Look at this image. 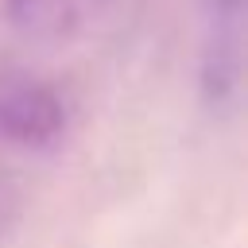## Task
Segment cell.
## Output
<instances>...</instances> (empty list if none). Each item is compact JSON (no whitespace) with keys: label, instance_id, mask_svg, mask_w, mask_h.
Wrapping results in <instances>:
<instances>
[{"label":"cell","instance_id":"6da1fadb","mask_svg":"<svg viewBox=\"0 0 248 248\" xmlns=\"http://www.w3.org/2000/svg\"><path fill=\"white\" fill-rule=\"evenodd\" d=\"M66 112L50 85L23 74H0V140L19 147H46L62 136Z\"/></svg>","mask_w":248,"mask_h":248},{"label":"cell","instance_id":"7a4b0ae2","mask_svg":"<svg viewBox=\"0 0 248 248\" xmlns=\"http://www.w3.org/2000/svg\"><path fill=\"white\" fill-rule=\"evenodd\" d=\"M105 4L108 0H8V19L19 35L54 43L93 23Z\"/></svg>","mask_w":248,"mask_h":248},{"label":"cell","instance_id":"3957f363","mask_svg":"<svg viewBox=\"0 0 248 248\" xmlns=\"http://www.w3.org/2000/svg\"><path fill=\"white\" fill-rule=\"evenodd\" d=\"M236 23L240 0H209V46H205V85L221 97L236 74Z\"/></svg>","mask_w":248,"mask_h":248}]
</instances>
